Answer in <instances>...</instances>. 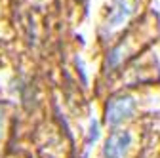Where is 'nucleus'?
<instances>
[{"mask_svg":"<svg viewBox=\"0 0 160 158\" xmlns=\"http://www.w3.org/2000/svg\"><path fill=\"white\" fill-rule=\"evenodd\" d=\"M132 143L133 137L128 130H116L105 139L101 154L103 158H126L132 149Z\"/></svg>","mask_w":160,"mask_h":158,"instance_id":"nucleus-2","label":"nucleus"},{"mask_svg":"<svg viewBox=\"0 0 160 158\" xmlns=\"http://www.w3.org/2000/svg\"><path fill=\"white\" fill-rule=\"evenodd\" d=\"M133 112H135V99L132 95H124V93L112 95L105 107V122L107 126L116 128L124 120H130Z\"/></svg>","mask_w":160,"mask_h":158,"instance_id":"nucleus-1","label":"nucleus"}]
</instances>
